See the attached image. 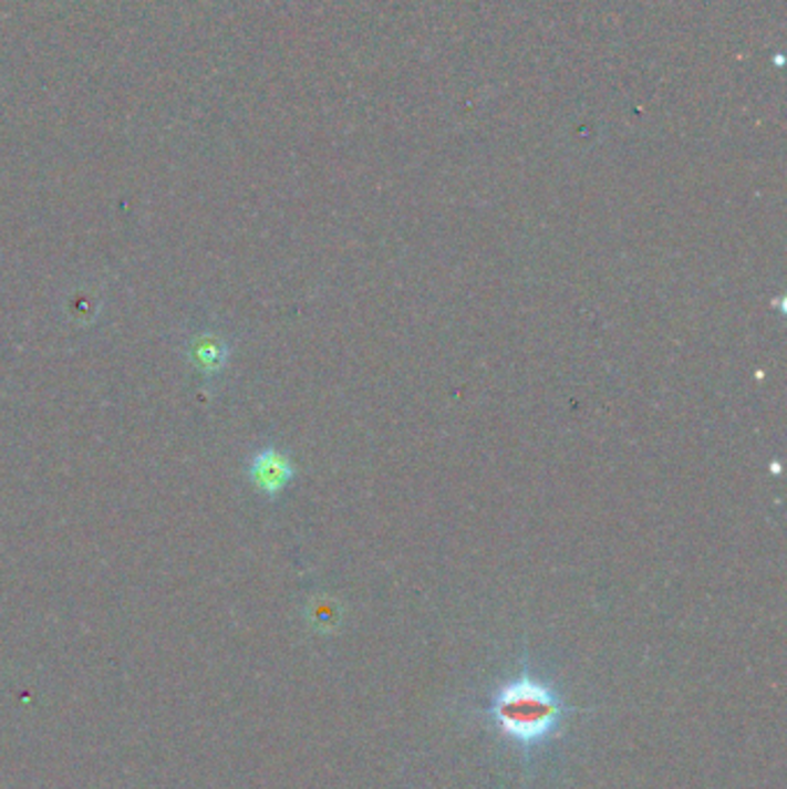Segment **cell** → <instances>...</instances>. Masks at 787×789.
I'll return each instance as SVG.
<instances>
[{
	"instance_id": "6da1fadb",
	"label": "cell",
	"mask_w": 787,
	"mask_h": 789,
	"mask_svg": "<svg viewBox=\"0 0 787 789\" xmlns=\"http://www.w3.org/2000/svg\"><path fill=\"white\" fill-rule=\"evenodd\" d=\"M571 712H576L573 706L561 699L550 682L531 669H522L495 691L485 716L512 748L534 755L557 739Z\"/></svg>"
},
{
	"instance_id": "7a4b0ae2",
	"label": "cell",
	"mask_w": 787,
	"mask_h": 789,
	"mask_svg": "<svg viewBox=\"0 0 787 789\" xmlns=\"http://www.w3.org/2000/svg\"><path fill=\"white\" fill-rule=\"evenodd\" d=\"M246 474L257 492L273 501L296 478V467L284 450L276 446H263L252 453Z\"/></svg>"
},
{
	"instance_id": "3957f363",
	"label": "cell",
	"mask_w": 787,
	"mask_h": 789,
	"mask_svg": "<svg viewBox=\"0 0 787 789\" xmlns=\"http://www.w3.org/2000/svg\"><path fill=\"white\" fill-rule=\"evenodd\" d=\"M185 356L201 376H220L231 361V344L213 331H201L187 340Z\"/></svg>"
}]
</instances>
